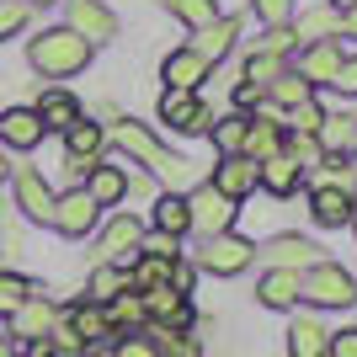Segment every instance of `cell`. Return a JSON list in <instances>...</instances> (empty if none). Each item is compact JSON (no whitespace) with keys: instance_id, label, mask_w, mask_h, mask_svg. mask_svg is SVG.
<instances>
[{"instance_id":"21","label":"cell","mask_w":357,"mask_h":357,"mask_svg":"<svg viewBox=\"0 0 357 357\" xmlns=\"http://www.w3.org/2000/svg\"><path fill=\"white\" fill-rule=\"evenodd\" d=\"M139 298H144L149 320H160V326H187V294H181V288L155 283V288H144Z\"/></svg>"},{"instance_id":"6","label":"cell","mask_w":357,"mask_h":357,"mask_svg":"<svg viewBox=\"0 0 357 357\" xmlns=\"http://www.w3.org/2000/svg\"><path fill=\"white\" fill-rule=\"evenodd\" d=\"M187 219H192V229L203 240L219 235V229H229L235 224V197H224L213 181H203V187H192L187 192Z\"/></svg>"},{"instance_id":"13","label":"cell","mask_w":357,"mask_h":357,"mask_svg":"<svg viewBox=\"0 0 357 357\" xmlns=\"http://www.w3.org/2000/svg\"><path fill=\"white\" fill-rule=\"evenodd\" d=\"M283 139H288L283 123L267 118V112H256V118H245V139H240V155L261 165L267 155H278V149H283Z\"/></svg>"},{"instance_id":"3","label":"cell","mask_w":357,"mask_h":357,"mask_svg":"<svg viewBox=\"0 0 357 357\" xmlns=\"http://www.w3.org/2000/svg\"><path fill=\"white\" fill-rule=\"evenodd\" d=\"M112 139L123 144V155H128V160H134V165H144V171H155V176H176L181 165H187V160H176V155H171V149H165L160 139L149 134L144 123H134V118H128V123H118V134H112Z\"/></svg>"},{"instance_id":"29","label":"cell","mask_w":357,"mask_h":357,"mask_svg":"<svg viewBox=\"0 0 357 357\" xmlns=\"http://www.w3.org/2000/svg\"><path fill=\"white\" fill-rule=\"evenodd\" d=\"M314 144H320V155H352L357 118H331V112H326V123L314 128Z\"/></svg>"},{"instance_id":"54","label":"cell","mask_w":357,"mask_h":357,"mask_svg":"<svg viewBox=\"0 0 357 357\" xmlns=\"http://www.w3.org/2000/svg\"><path fill=\"white\" fill-rule=\"evenodd\" d=\"M352 229H357V208H352Z\"/></svg>"},{"instance_id":"34","label":"cell","mask_w":357,"mask_h":357,"mask_svg":"<svg viewBox=\"0 0 357 357\" xmlns=\"http://www.w3.org/2000/svg\"><path fill=\"white\" fill-rule=\"evenodd\" d=\"M165 6H171V16H176L181 27H208L213 16H219V0H165Z\"/></svg>"},{"instance_id":"42","label":"cell","mask_w":357,"mask_h":357,"mask_svg":"<svg viewBox=\"0 0 357 357\" xmlns=\"http://www.w3.org/2000/svg\"><path fill=\"white\" fill-rule=\"evenodd\" d=\"M112 357H155V342H149V336H134V331H128V336H123V342L112 347Z\"/></svg>"},{"instance_id":"35","label":"cell","mask_w":357,"mask_h":357,"mask_svg":"<svg viewBox=\"0 0 357 357\" xmlns=\"http://www.w3.org/2000/svg\"><path fill=\"white\" fill-rule=\"evenodd\" d=\"M102 310H107V326H139V320H149L144 298H139L134 288H123V294L112 298V304H102Z\"/></svg>"},{"instance_id":"23","label":"cell","mask_w":357,"mask_h":357,"mask_svg":"<svg viewBox=\"0 0 357 357\" xmlns=\"http://www.w3.org/2000/svg\"><path fill=\"white\" fill-rule=\"evenodd\" d=\"M256 304H267V310H294L298 304V272L267 267V278L256 283Z\"/></svg>"},{"instance_id":"10","label":"cell","mask_w":357,"mask_h":357,"mask_svg":"<svg viewBox=\"0 0 357 357\" xmlns=\"http://www.w3.org/2000/svg\"><path fill=\"white\" fill-rule=\"evenodd\" d=\"M43 118H38V107H6L0 112V144L16 149V155H27V149L43 144Z\"/></svg>"},{"instance_id":"31","label":"cell","mask_w":357,"mask_h":357,"mask_svg":"<svg viewBox=\"0 0 357 357\" xmlns=\"http://www.w3.org/2000/svg\"><path fill=\"white\" fill-rule=\"evenodd\" d=\"M155 229H165V235H192V219H187V197L181 192H160L155 197Z\"/></svg>"},{"instance_id":"43","label":"cell","mask_w":357,"mask_h":357,"mask_svg":"<svg viewBox=\"0 0 357 357\" xmlns=\"http://www.w3.org/2000/svg\"><path fill=\"white\" fill-rule=\"evenodd\" d=\"M288 11H294L288 0H256V16H261L267 27H283V22H288Z\"/></svg>"},{"instance_id":"30","label":"cell","mask_w":357,"mask_h":357,"mask_svg":"<svg viewBox=\"0 0 357 357\" xmlns=\"http://www.w3.org/2000/svg\"><path fill=\"white\" fill-rule=\"evenodd\" d=\"M123 288H134V283H128V267H118V261H107V267H96L86 278V298L91 304H112Z\"/></svg>"},{"instance_id":"4","label":"cell","mask_w":357,"mask_h":357,"mask_svg":"<svg viewBox=\"0 0 357 357\" xmlns=\"http://www.w3.org/2000/svg\"><path fill=\"white\" fill-rule=\"evenodd\" d=\"M251 261H256V240L235 235V229H219L203 240V272H213V278H240Z\"/></svg>"},{"instance_id":"27","label":"cell","mask_w":357,"mask_h":357,"mask_svg":"<svg viewBox=\"0 0 357 357\" xmlns=\"http://www.w3.org/2000/svg\"><path fill=\"white\" fill-rule=\"evenodd\" d=\"M64 320H70V331L86 342V352L102 342V336H112V326H107V310H102V304H91V298H86V304H75Z\"/></svg>"},{"instance_id":"12","label":"cell","mask_w":357,"mask_h":357,"mask_svg":"<svg viewBox=\"0 0 357 357\" xmlns=\"http://www.w3.org/2000/svg\"><path fill=\"white\" fill-rule=\"evenodd\" d=\"M256 181H261V192H272V197H294L298 187H304V165H298L288 149H278V155H267V160L256 165Z\"/></svg>"},{"instance_id":"36","label":"cell","mask_w":357,"mask_h":357,"mask_svg":"<svg viewBox=\"0 0 357 357\" xmlns=\"http://www.w3.org/2000/svg\"><path fill=\"white\" fill-rule=\"evenodd\" d=\"M283 70H288V64H283V54H261V48H256V54H251V64H245V80L267 91V80H278Z\"/></svg>"},{"instance_id":"14","label":"cell","mask_w":357,"mask_h":357,"mask_svg":"<svg viewBox=\"0 0 357 357\" xmlns=\"http://www.w3.org/2000/svg\"><path fill=\"white\" fill-rule=\"evenodd\" d=\"M70 27L86 43H107V38H118V16L107 11L102 0H70Z\"/></svg>"},{"instance_id":"49","label":"cell","mask_w":357,"mask_h":357,"mask_svg":"<svg viewBox=\"0 0 357 357\" xmlns=\"http://www.w3.org/2000/svg\"><path fill=\"white\" fill-rule=\"evenodd\" d=\"M342 32H347V38H357V6H352V11H342Z\"/></svg>"},{"instance_id":"38","label":"cell","mask_w":357,"mask_h":357,"mask_svg":"<svg viewBox=\"0 0 357 357\" xmlns=\"http://www.w3.org/2000/svg\"><path fill=\"white\" fill-rule=\"evenodd\" d=\"M240 139H245V112H235V118L213 123V144H219L224 155H240Z\"/></svg>"},{"instance_id":"25","label":"cell","mask_w":357,"mask_h":357,"mask_svg":"<svg viewBox=\"0 0 357 357\" xmlns=\"http://www.w3.org/2000/svg\"><path fill=\"white\" fill-rule=\"evenodd\" d=\"M326 347H331V331L314 314H298L288 326V357H326Z\"/></svg>"},{"instance_id":"40","label":"cell","mask_w":357,"mask_h":357,"mask_svg":"<svg viewBox=\"0 0 357 357\" xmlns=\"http://www.w3.org/2000/svg\"><path fill=\"white\" fill-rule=\"evenodd\" d=\"M27 0H0V38H11V32H22L27 27Z\"/></svg>"},{"instance_id":"5","label":"cell","mask_w":357,"mask_h":357,"mask_svg":"<svg viewBox=\"0 0 357 357\" xmlns=\"http://www.w3.org/2000/svg\"><path fill=\"white\" fill-rule=\"evenodd\" d=\"M96 219H102V208H96V197H91L86 187L54 192V213H48V224H54L64 240H86L91 229H96Z\"/></svg>"},{"instance_id":"55","label":"cell","mask_w":357,"mask_h":357,"mask_svg":"<svg viewBox=\"0 0 357 357\" xmlns=\"http://www.w3.org/2000/svg\"><path fill=\"white\" fill-rule=\"evenodd\" d=\"M0 357H6V352H0Z\"/></svg>"},{"instance_id":"51","label":"cell","mask_w":357,"mask_h":357,"mask_svg":"<svg viewBox=\"0 0 357 357\" xmlns=\"http://www.w3.org/2000/svg\"><path fill=\"white\" fill-rule=\"evenodd\" d=\"M331 6H336V11H352V6H357V0H331Z\"/></svg>"},{"instance_id":"11","label":"cell","mask_w":357,"mask_h":357,"mask_svg":"<svg viewBox=\"0 0 357 357\" xmlns=\"http://www.w3.org/2000/svg\"><path fill=\"white\" fill-rule=\"evenodd\" d=\"M208 70H213V64L203 59L192 43H187V48H171V54H165V64H160L165 91H197L203 80H208Z\"/></svg>"},{"instance_id":"17","label":"cell","mask_w":357,"mask_h":357,"mask_svg":"<svg viewBox=\"0 0 357 357\" xmlns=\"http://www.w3.org/2000/svg\"><path fill=\"white\" fill-rule=\"evenodd\" d=\"M352 208H357V197L342 192V187H331V181L310 192V213H314L320 229H342V224H352Z\"/></svg>"},{"instance_id":"2","label":"cell","mask_w":357,"mask_h":357,"mask_svg":"<svg viewBox=\"0 0 357 357\" xmlns=\"http://www.w3.org/2000/svg\"><path fill=\"white\" fill-rule=\"evenodd\" d=\"M298 298H310L314 310H352L357 304V278L336 261H314L298 272Z\"/></svg>"},{"instance_id":"16","label":"cell","mask_w":357,"mask_h":357,"mask_svg":"<svg viewBox=\"0 0 357 357\" xmlns=\"http://www.w3.org/2000/svg\"><path fill=\"white\" fill-rule=\"evenodd\" d=\"M208 181L219 187L224 197H235V203H240V197H251L256 187H261V181H256V160H245V155H224V160L213 165Z\"/></svg>"},{"instance_id":"28","label":"cell","mask_w":357,"mask_h":357,"mask_svg":"<svg viewBox=\"0 0 357 357\" xmlns=\"http://www.w3.org/2000/svg\"><path fill=\"white\" fill-rule=\"evenodd\" d=\"M294 38H304V43H326V38H342V11L336 6H314V11L298 16Z\"/></svg>"},{"instance_id":"46","label":"cell","mask_w":357,"mask_h":357,"mask_svg":"<svg viewBox=\"0 0 357 357\" xmlns=\"http://www.w3.org/2000/svg\"><path fill=\"white\" fill-rule=\"evenodd\" d=\"M331 86L342 91V96H357V59H342V70H336V80Z\"/></svg>"},{"instance_id":"53","label":"cell","mask_w":357,"mask_h":357,"mask_svg":"<svg viewBox=\"0 0 357 357\" xmlns=\"http://www.w3.org/2000/svg\"><path fill=\"white\" fill-rule=\"evenodd\" d=\"M27 6H54V0H27Z\"/></svg>"},{"instance_id":"20","label":"cell","mask_w":357,"mask_h":357,"mask_svg":"<svg viewBox=\"0 0 357 357\" xmlns=\"http://www.w3.org/2000/svg\"><path fill=\"white\" fill-rule=\"evenodd\" d=\"M139 240H144V224L134 219V213H123V219H112L107 224V235H102V251H107V261H134L139 256Z\"/></svg>"},{"instance_id":"44","label":"cell","mask_w":357,"mask_h":357,"mask_svg":"<svg viewBox=\"0 0 357 357\" xmlns=\"http://www.w3.org/2000/svg\"><path fill=\"white\" fill-rule=\"evenodd\" d=\"M298 43V38H294V32H288V27H272L267 32V38H261V43H256V48H261V54H288V48H294Z\"/></svg>"},{"instance_id":"45","label":"cell","mask_w":357,"mask_h":357,"mask_svg":"<svg viewBox=\"0 0 357 357\" xmlns=\"http://www.w3.org/2000/svg\"><path fill=\"white\" fill-rule=\"evenodd\" d=\"M331 187H342V192H352L357 197V171H352V165H342V160H331Z\"/></svg>"},{"instance_id":"47","label":"cell","mask_w":357,"mask_h":357,"mask_svg":"<svg viewBox=\"0 0 357 357\" xmlns=\"http://www.w3.org/2000/svg\"><path fill=\"white\" fill-rule=\"evenodd\" d=\"M326 357H357V331H342V336H331Z\"/></svg>"},{"instance_id":"19","label":"cell","mask_w":357,"mask_h":357,"mask_svg":"<svg viewBox=\"0 0 357 357\" xmlns=\"http://www.w3.org/2000/svg\"><path fill=\"white\" fill-rule=\"evenodd\" d=\"M91 197H96V208H112V203H123L128 197V171L123 165H107V160H96L86 171V181H80Z\"/></svg>"},{"instance_id":"1","label":"cell","mask_w":357,"mask_h":357,"mask_svg":"<svg viewBox=\"0 0 357 357\" xmlns=\"http://www.w3.org/2000/svg\"><path fill=\"white\" fill-rule=\"evenodd\" d=\"M91 54H96V43H86L70 22H64V27H43V32L27 43V64H32L38 75H48V80L80 75V70L91 64Z\"/></svg>"},{"instance_id":"33","label":"cell","mask_w":357,"mask_h":357,"mask_svg":"<svg viewBox=\"0 0 357 357\" xmlns=\"http://www.w3.org/2000/svg\"><path fill=\"white\" fill-rule=\"evenodd\" d=\"M32 294H38V288H32L22 272H6V267H0V320H11V314L22 310V298H32Z\"/></svg>"},{"instance_id":"18","label":"cell","mask_w":357,"mask_h":357,"mask_svg":"<svg viewBox=\"0 0 357 357\" xmlns=\"http://www.w3.org/2000/svg\"><path fill=\"white\" fill-rule=\"evenodd\" d=\"M54 320H59L54 304H48L43 294H32V298H22V310L11 314V336H16V342H38V336L54 331Z\"/></svg>"},{"instance_id":"26","label":"cell","mask_w":357,"mask_h":357,"mask_svg":"<svg viewBox=\"0 0 357 357\" xmlns=\"http://www.w3.org/2000/svg\"><path fill=\"white\" fill-rule=\"evenodd\" d=\"M38 118H43L48 134H64V128L80 123L86 112H80V102H75L70 91H43V96H38Z\"/></svg>"},{"instance_id":"37","label":"cell","mask_w":357,"mask_h":357,"mask_svg":"<svg viewBox=\"0 0 357 357\" xmlns=\"http://www.w3.org/2000/svg\"><path fill=\"white\" fill-rule=\"evenodd\" d=\"M320 123H326V107L314 102H298V107H288V134H314V128H320Z\"/></svg>"},{"instance_id":"15","label":"cell","mask_w":357,"mask_h":357,"mask_svg":"<svg viewBox=\"0 0 357 357\" xmlns=\"http://www.w3.org/2000/svg\"><path fill=\"white\" fill-rule=\"evenodd\" d=\"M342 43L336 38H326V43H304V54H298V75L310 80V86H331L336 80V70H342Z\"/></svg>"},{"instance_id":"24","label":"cell","mask_w":357,"mask_h":357,"mask_svg":"<svg viewBox=\"0 0 357 357\" xmlns=\"http://www.w3.org/2000/svg\"><path fill=\"white\" fill-rule=\"evenodd\" d=\"M235 38H240V22H235V16H213L208 27H197V43H192V48H197L208 64H219L224 54L235 48Z\"/></svg>"},{"instance_id":"39","label":"cell","mask_w":357,"mask_h":357,"mask_svg":"<svg viewBox=\"0 0 357 357\" xmlns=\"http://www.w3.org/2000/svg\"><path fill=\"white\" fill-rule=\"evenodd\" d=\"M48 347H54V357H86V342L70 331V320H54V331H48Z\"/></svg>"},{"instance_id":"8","label":"cell","mask_w":357,"mask_h":357,"mask_svg":"<svg viewBox=\"0 0 357 357\" xmlns=\"http://www.w3.org/2000/svg\"><path fill=\"white\" fill-rule=\"evenodd\" d=\"M11 192H16V208L27 213L32 224H48V213H54V187L43 181V171L11 165Z\"/></svg>"},{"instance_id":"32","label":"cell","mask_w":357,"mask_h":357,"mask_svg":"<svg viewBox=\"0 0 357 357\" xmlns=\"http://www.w3.org/2000/svg\"><path fill=\"white\" fill-rule=\"evenodd\" d=\"M267 96H272L278 107H298V102H310V96H314V86H310L298 70H283L278 80H267Z\"/></svg>"},{"instance_id":"50","label":"cell","mask_w":357,"mask_h":357,"mask_svg":"<svg viewBox=\"0 0 357 357\" xmlns=\"http://www.w3.org/2000/svg\"><path fill=\"white\" fill-rule=\"evenodd\" d=\"M0 181H11V155H6V144H0Z\"/></svg>"},{"instance_id":"52","label":"cell","mask_w":357,"mask_h":357,"mask_svg":"<svg viewBox=\"0 0 357 357\" xmlns=\"http://www.w3.org/2000/svg\"><path fill=\"white\" fill-rule=\"evenodd\" d=\"M347 165H352V171H357V144H352V160H347Z\"/></svg>"},{"instance_id":"22","label":"cell","mask_w":357,"mask_h":357,"mask_svg":"<svg viewBox=\"0 0 357 357\" xmlns=\"http://www.w3.org/2000/svg\"><path fill=\"white\" fill-rule=\"evenodd\" d=\"M256 256H267V267H288V272H304V267H314L320 256H314V245L304 235H278L267 245V251H256Z\"/></svg>"},{"instance_id":"7","label":"cell","mask_w":357,"mask_h":357,"mask_svg":"<svg viewBox=\"0 0 357 357\" xmlns=\"http://www.w3.org/2000/svg\"><path fill=\"white\" fill-rule=\"evenodd\" d=\"M102 144H107V128H102V123H91V118L70 123V128H64V165H70V176L86 181V171L102 160Z\"/></svg>"},{"instance_id":"9","label":"cell","mask_w":357,"mask_h":357,"mask_svg":"<svg viewBox=\"0 0 357 357\" xmlns=\"http://www.w3.org/2000/svg\"><path fill=\"white\" fill-rule=\"evenodd\" d=\"M160 123H171L176 134H208L213 128L208 107L197 102V91H165L160 96Z\"/></svg>"},{"instance_id":"41","label":"cell","mask_w":357,"mask_h":357,"mask_svg":"<svg viewBox=\"0 0 357 357\" xmlns=\"http://www.w3.org/2000/svg\"><path fill=\"white\" fill-rule=\"evenodd\" d=\"M139 251H144V256H165V261H176V256H181V240H176V235H165V229H155V235L139 240Z\"/></svg>"},{"instance_id":"48","label":"cell","mask_w":357,"mask_h":357,"mask_svg":"<svg viewBox=\"0 0 357 357\" xmlns=\"http://www.w3.org/2000/svg\"><path fill=\"white\" fill-rule=\"evenodd\" d=\"M261 96H267V91H261V86H251V80H245V86H235V107H240V112H245V107H256Z\"/></svg>"}]
</instances>
